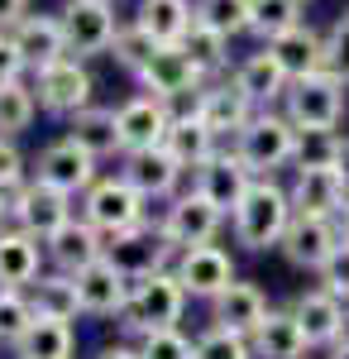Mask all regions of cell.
Returning <instances> with one entry per match:
<instances>
[{"label":"cell","mask_w":349,"mask_h":359,"mask_svg":"<svg viewBox=\"0 0 349 359\" xmlns=\"http://www.w3.org/2000/svg\"><path fill=\"white\" fill-rule=\"evenodd\" d=\"M292 221H296V211H292L287 187H282L278 177H259V182L244 192V201L235 206L230 235H235V245L249 249V254H268V249L282 245V235H287Z\"/></svg>","instance_id":"6da1fadb"},{"label":"cell","mask_w":349,"mask_h":359,"mask_svg":"<svg viewBox=\"0 0 349 359\" xmlns=\"http://www.w3.org/2000/svg\"><path fill=\"white\" fill-rule=\"evenodd\" d=\"M187 302H191L187 287L177 283L172 269L149 273V278H139V283H130V302H125V311H120V326H125L130 340L144 335V331H167V326L182 321Z\"/></svg>","instance_id":"7a4b0ae2"},{"label":"cell","mask_w":349,"mask_h":359,"mask_svg":"<svg viewBox=\"0 0 349 359\" xmlns=\"http://www.w3.org/2000/svg\"><path fill=\"white\" fill-rule=\"evenodd\" d=\"M230 144H235V154L249 163L254 177H278V172L292 168V158H296V125L273 106V111L254 115Z\"/></svg>","instance_id":"3957f363"},{"label":"cell","mask_w":349,"mask_h":359,"mask_svg":"<svg viewBox=\"0 0 349 359\" xmlns=\"http://www.w3.org/2000/svg\"><path fill=\"white\" fill-rule=\"evenodd\" d=\"M278 111L287 115L296 130H340V120L349 111V82H340L325 67L311 72V77H296Z\"/></svg>","instance_id":"277c9868"},{"label":"cell","mask_w":349,"mask_h":359,"mask_svg":"<svg viewBox=\"0 0 349 359\" xmlns=\"http://www.w3.org/2000/svg\"><path fill=\"white\" fill-rule=\"evenodd\" d=\"M72 201L77 196H67V192H57V187H48V182H39V177H29L25 187L5 201V211H10V225L15 230H25V235H34L43 245V240H53L57 230L77 216Z\"/></svg>","instance_id":"5b68a950"},{"label":"cell","mask_w":349,"mask_h":359,"mask_svg":"<svg viewBox=\"0 0 349 359\" xmlns=\"http://www.w3.org/2000/svg\"><path fill=\"white\" fill-rule=\"evenodd\" d=\"M106 259L130 278V283H139V278H149V273L172 269V264H177V249L167 245V235H163L153 221H144V225H135V230L106 235Z\"/></svg>","instance_id":"8992f818"},{"label":"cell","mask_w":349,"mask_h":359,"mask_svg":"<svg viewBox=\"0 0 349 359\" xmlns=\"http://www.w3.org/2000/svg\"><path fill=\"white\" fill-rule=\"evenodd\" d=\"M91 91H96V82H91V72H86V62H81V57H57V62H48V67H39V72H34L39 111L62 115V120H72L77 111L96 106V101H91Z\"/></svg>","instance_id":"52a82bcc"},{"label":"cell","mask_w":349,"mask_h":359,"mask_svg":"<svg viewBox=\"0 0 349 359\" xmlns=\"http://www.w3.org/2000/svg\"><path fill=\"white\" fill-rule=\"evenodd\" d=\"M81 216L101 235H120V230H135L149 221V201L115 172V177H96V187L81 196Z\"/></svg>","instance_id":"ba28073f"},{"label":"cell","mask_w":349,"mask_h":359,"mask_svg":"<svg viewBox=\"0 0 349 359\" xmlns=\"http://www.w3.org/2000/svg\"><path fill=\"white\" fill-rule=\"evenodd\" d=\"M220 225H225V216H220L196 187H191V192H177L158 216V230L167 235V245L177 249V254H182V249H196V245H215Z\"/></svg>","instance_id":"9c48e42d"},{"label":"cell","mask_w":349,"mask_h":359,"mask_svg":"<svg viewBox=\"0 0 349 359\" xmlns=\"http://www.w3.org/2000/svg\"><path fill=\"white\" fill-rule=\"evenodd\" d=\"M254 182H259V177H254V172H249V163L235 154V144H225L215 158H206V163L191 172V187L206 196V201H211L225 221L235 216V206L244 201V192H249Z\"/></svg>","instance_id":"30bf717a"},{"label":"cell","mask_w":349,"mask_h":359,"mask_svg":"<svg viewBox=\"0 0 349 359\" xmlns=\"http://www.w3.org/2000/svg\"><path fill=\"white\" fill-rule=\"evenodd\" d=\"M340 245H345V235H340V221H335V216H296V221L287 225L278 254H282L292 269H301V273H321Z\"/></svg>","instance_id":"8fae6325"},{"label":"cell","mask_w":349,"mask_h":359,"mask_svg":"<svg viewBox=\"0 0 349 359\" xmlns=\"http://www.w3.org/2000/svg\"><path fill=\"white\" fill-rule=\"evenodd\" d=\"M62 34H67V53L72 57H101L115 43V5L110 0H67L62 10Z\"/></svg>","instance_id":"7c38bea8"},{"label":"cell","mask_w":349,"mask_h":359,"mask_svg":"<svg viewBox=\"0 0 349 359\" xmlns=\"http://www.w3.org/2000/svg\"><path fill=\"white\" fill-rule=\"evenodd\" d=\"M96 163L101 158H91L86 149H81L77 139H53L43 154H39V163H34V177L39 182H48V187H57V192H67V196H86L91 187H96Z\"/></svg>","instance_id":"4fadbf2b"},{"label":"cell","mask_w":349,"mask_h":359,"mask_svg":"<svg viewBox=\"0 0 349 359\" xmlns=\"http://www.w3.org/2000/svg\"><path fill=\"white\" fill-rule=\"evenodd\" d=\"M177 283L187 287V297H201V302H215L230 283H235V259L225 245H196V249H182L177 264H172Z\"/></svg>","instance_id":"5bb4252c"},{"label":"cell","mask_w":349,"mask_h":359,"mask_svg":"<svg viewBox=\"0 0 349 359\" xmlns=\"http://www.w3.org/2000/svg\"><path fill=\"white\" fill-rule=\"evenodd\" d=\"M135 82H139V91H144V96H153V101H172V96H182V91L206 86L211 77H206V72L187 57L182 43H163L158 53L144 62V72H139Z\"/></svg>","instance_id":"9a60e30c"},{"label":"cell","mask_w":349,"mask_h":359,"mask_svg":"<svg viewBox=\"0 0 349 359\" xmlns=\"http://www.w3.org/2000/svg\"><path fill=\"white\" fill-rule=\"evenodd\" d=\"M292 316L301 321L311 350H330V345H340V340L349 335V306L340 302L335 292H325L321 283L292 297Z\"/></svg>","instance_id":"2e32d148"},{"label":"cell","mask_w":349,"mask_h":359,"mask_svg":"<svg viewBox=\"0 0 349 359\" xmlns=\"http://www.w3.org/2000/svg\"><path fill=\"white\" fill-rule=\"evenodd\" d=\"M120 177L144 201H172L177 182H182V168L167 149H139V154H120Z\"/></svg>","instance_id":"e0dca14e"},{"label":"cell","mask_w":349,"mask_h":359,"mask_svg":"<svg viewBox=\"0 0 349 359\" xmlns=\"http://www.w3.org/2000/svg\"><path fill=\"white\" fill-rule=\"evenodd\" d=\"M287 196L296 216H340L349 182L340 177V168H292Z\"/></svg>","instance_id":"ac0fdd59"},{"label":"cell","mask_w":349,"mask_h":359,"mask_svg":"<svg viewBox=\"0 0 349 359\" xmlns=\"http://www.w3.org/2000/svg\"><path fill=\"white\" fill-rule=\"evenodd\" d=\"M43 254H48V264H53L57 273H81L96 259H106V235L86 221V216H72L53 240H43Z\"/></svg>","instance_id":"d6986e66"},{"label":"cell","mask_w":349,"mask_h":359,"mask_svg":"<svg viewBox=\"0 0 349 359\" xmlns=\"http://www.w3.org/2000/svg\"><path fill=\"white\" fill-rule=\"evenodd\" d=\"M115 120H120V149H125V154H139V149H163L167 125H172L167 106H163V101H153V96H130L125 106H115Z\"/></svg>","instance_id":"ffe728a7"},{"label":"cell","mask_w":349,"mask_h":359,"mask_svg":"<svg viewBox=\"0 0 349 359\" xmlns=\"http://www.w3.org/2000/svg\"><path fill=\"white\" fill-rule=\"evenodd\" d=\"M268 311H273V306H268V297H264V287L235 278V283H230V287L211 302V326L235 331V335H254L259 326H264V316H268Z\"/></svg>","instance_id":"44dd1931"},{"label":"cell","mask_w":349,"mask_h":359,"mask_svg":"<svg viewBox=\"0 0 349 359\" xmlns=\"http://www.w3.org/2000/svg\"><path fill=\"white\" fill-rule=\"evenodd\" d=\"M72 278H77V292H81V316H120L130 302V278L110 259H96L91 269H81Z\"/></svg>","instance_id":"7402d4cb"},{"label":"cell","mask_w":349,"mask_h":359,"mask_svg":"<svg viewBox=\"0 0 349 359\" xmlns=\"http://www.w3.org/2000/svg\"><path fill=\"white\" fill-rule=\"evenodd\" d=\"M235 77V86H240L244 96L259 106V111H273V106H282V96H287V86H292V77L282 72V62L268 53V48H259V53H249L230 72Z\"/></svg>","instance_id":"603a6c76"},{"label":"cell","mask_w":349,"mask_h":359,"mask_svg":"<svg viewBox=\"0 0 349 359\" xmlns=\"http://www.w3.org/2000/svg\"><path fill=\"white\" fill-rule=\"evenodd\" d=\"M254 359H306L311 355V340L301 331V321L292 316V306H273L264 316V326L249 335Z\"/></svg>","instance_id":"cb8c5ba5"},{"label":"cell","mask_w":349,"mask_h":359,"mask_svg":"<svg viewBox=\"0 0 349 359\" xmlns=\"http://www.w3.org/2000/svg\"><path fill=\"white\" fill-rule=\"evenodd\" d=\"M278 62H282V72L287 77H311V72H321L325 67V29H316V25H301L296 29H287V34H278L273 43H264Z\"/></svg>","instance_id":"d4e9b609"},{"label":"cell","mask_w":349,"mask_h":359,"mask_svg":"<svg viewBox=\"0 0 349 359\" xmlns=\"http://www.w3.org/2000/svg\"><path fill=\"white\" fill-rule=\"evenodd\" d=\"M43 245L25 235V230H15V225H5L0 230V287H34L39 278H43Z\"/></svg>","instance_id":"484cf974"},{"label":"cell","mask_w":349,"mask_h":359,"mask_svg":"<svg viewBox=\"0 0 349 359\" xmlns=\"http://www.w3.org/2000/svg\"><path fill=\"white\" fill-rule=\"evenodd\" d=\"M259 115V106L244 96L240 86H235V77H225V82H206V96H201V120L211 125L220 139H235Z\"/></svg>","instance_id":"4316f807"},{"label":"cell","mask_w":349,"mask_h":359,"mask_svg":"<svg viewBox=\"0 0 349 359\" xmlns=\"http://www.w3.org/2000/svg\"><path fill=\"white\" fill-rule=\"evenodd\" d=\"M10 34H15V43H20V53H25L29 72L48 67L57 57H72L67 53V34H62V15H25Z\"/></svg>","instance_id":"83f0119b"},{"label":"cell","mask_w":349,"mask_h":359,"mask_svg":"<svg viewBox=\"0 0 349 359\" xmlns=\"http://www.w3.org/2000/svg\"><path fill=\"white\" fill-rule=\"evenodd\" d=\"M163 149L177 158L182 172H196L206 158H215V154L225 149V139L215 135L206 120H172V125H167V139H163Z\"/></svg>","instance_id":"f1b7e54d"},{"label":"cell","mask_w":349,"mask_h":359,"mask_svg":"<svg viewBox=\"0 0 349 359\" xmlns=\"http://www.w3.org/2000/svg\"><path fill=\"white\" fill-rule=\"evenodd\" d=\"M67 139H77L81 149L91 158H101V163L115 158V154H125L120 149V120H115L110 106H86V111H77L67 120Z\"/></svg>","instance_id":"f546056e"},{"label":"cell","mask_w":349,"mask_h":359,"mask_svg":"<svg viewBox=\"0 0 349 359\" xmlns=\"http://www.w3.org/2000/svg\"><path fill=\"white\" fill-rule=\"evenodd\" d=\"M135 25L149 29L158 43H182L187 29L196 25V5L191 0H139Z\"/></svg>","instance_id":"4dcf8cb0"},{"label":"cell","mask_w":349,"mask_h":359,"mask_svg":"<svg viewBox=\"0 0 349 359\" xmlns=\"http://www.w3.org/2000/svg\"><path fill=\"white\" fill-rule=\"evenodd\" d=\"M72 350H77L72 321H53V316H39L15 340V359H72Z\"/></svg>","instance_id":"1f68e13d"},{"label":"cell","mask_w":349,"mask_h":359,"mask_svg":"<svg viewBox=\"0 0 349 359\" xmlns=\"http://www.w3.org/2000/svg\"><path fill=\"white\" fill-rule=\"evenodd\" d=\"M29 297L39 306V316H53V321H77L81 316V292H77V278L72 273H43L34 287H29Z\"/></svg>","instance_id":"d6a6232c"},{"label":"cell","mask_w":349,"mask_h":359,"mask_svg":"<svg viewBox=\"0 0 349 359\" xmlns=\"http://www.w3.org/2000/svg\"><path fill=\"white\" fill-rule=\"evenodd\" d=\"M249 34L259 39V43H273L278 34H287L306 20V5L301 0H249Z\"/></svg>","instance_id":"836d02e7"},{"label":"cell","mask_w":349,"mask_h":359,"mask_svg":"<svg viewBox=\"0 0 349 359\" xmlns=\"http://www.w3.org/2000/svg\"><path fill=\"white\" fill-rule=\"evenodd\" d=\"M182 48H187V57L201 67V72H206V77H215V72H225V67H230V39H225L220 29L201 25V20L187 29Z\"/></svg>","instance_id":"e575fe53"},{"label":"cell","mask_w":349,"mask_h":359,"mask_svg":"<svg viewBox=\"0 0 349 359\" xmlns=\"http://www.w3.org/2000/svg\"><path fill=\"white\" fill-rule=\"evenodd\" d=\"M34 115H39V96H34V86L15 82V86H0V135L5 139H20L34 125Z\"/></svg>","instance_id":"d590c367"},{"label":"cell","mask_w":349,"mask_h":359,"mask_svg":"<svg viewBox=\"0 0 349 359\" xmlns=\"http://www.w3.org/2000/svg\"><path fill=\"white\" fill-rule=\"evenodd\" d=\"M158 48H163L158 39L130 20V25H120V34H115V43H110V57H115L125 72H135V77H139V72H144V62L158 53Z\"/></svg>","instance_id":"8d00e7d4"},{"label":"cell","mask_w":349,"mask_h":359,"mask_svg":"<svg viewBox=\"0 0 349 359\" xmlns=\"http://www.w3.org/2000/svg\"><path fill=\"white\" fill-rule=\"evenodd\" d=\"M340 130H296V158L292 168H335L340 163Z\"/></svg>","instance_id":"74e56055"},{"label":"cell","mask_w":349,"mask_h":359,"mask_svg":"<svg viewBox=\"0 0 349 359\" xmlns=\"http://www.w3.org/2000/svg\"><path fill=\"white\" fill-rule=\"evenodd\" d=\"M34 321H39V306H34V297L25 287H0V340L15 345Z\"/></svg>","instance_id":"f35d334b"},{"label":"cell","mask_w":349,"mask_h":359,"mask_svg":"<svg viewBox=\"0 0 349 359\" xmlns=\"http://www.w3.org/2000/svg\"><path fill=\"white\" fill-rule=\"evenodd\" d=\"M249 0H196V20L201 25L220 29L225 39H240V34H249Z\"/></svg>","instance_id":"ab89813d"},{"label":"cell","mask_w":349,"mask_h":359,"mask_svg":"<svg viewBox=\"0 0 349 359\" xmlns=\"http://www.w3.org/2000/svg\"><path fill=\"white\" fill-rule=\"evenodd\" d=\"M144 359H196V340L177 331V326H167V331H144L130 340Z\"/></svg>","instance_id":"60d3db41"},{"label":"cell","mask_w":349,"mask_h":359,"mask_svg":"<svg viewBox=\"0 0 349 359\" xmlns=\"http://www.w3.org/2000/svg\"><path fill=\"white\" fill-rule=\"evenodd\" d=\"M196 359H254V345H249V335L206 326L196 335Z\"/></svg>","instance_id":"b9f144b4"},{"label":"cell","mask_w":349,"mask_h":359,"mask_svg":"<svg viewBox=\"0 0 349 359\" xmlns=\"http://www.w3.org/2000/svg\"><path fill=\"white\" fill-rule=\"evenodd\" d=\"M325 72H335L340 82H349V5L325 29Z\"/></svg>","instance_id":"7bdbcfd3"},{"label":"cell","mask_w":349,"mask_h":359,"mask_svg":"<svg viewBox=\"0 0 349 359\" xmlns=\"http://www.w3.org/2000/svg\"><path fill=\"white\" fill-rule=\"evenodd\" d=\"M25 182H29V172H25V154H20V144L0 135V196L10 201Z\"/></svg>","instance_id":"ee69618b"},{"label":"cell","mask_w":349,"mask_h":359,"mask_svg":"<svg viewBox=\"0 0 349 359\" xmlns=\"http://www.w3.org/2000/svg\"><path fill=\"white\" fill-rule=\"evenodd\" d=\"M316 278H321V287H325V292H335V297H340V302L349 306V240H345L340 249H335V254H330V264H325V269H321Z\"/></svg>","instance_id":"f6af8a7d"},{"label":"cell","mask_w":349,"mask_h":359,"mask_svg":"<svg viewBox=\"0 0 349 359\" xmlns=\"http://www.w3.org/2000/svg\"><path fill=\"white\" fill-rule=\"evenodd\" d=\"M25 72H29V62H25V53H20V43H15V34L0 29V86L25 82Z\"/></svg>","instance_id":"bcb514c9"},{"label":"cell","mask_w":349,"mask_h":359,"mask_svg":"<svg viewBox=\"0 0 349 359\" xmlns=\"http://www.w3.org/2000/svg\"><path fill=\"white\" fill-rule=\"evenodd\" d=\"M29 15V0H0V29H15Z\"/></svg>","instance_id":"7dc6e473"},{"label":"cell","mask_w":349,"mask_h":359,"mask_svg":"<svg viewBox=\"0 0 349 359\" xmlns=\"http://www.w3.org/2000/svg\"><path fill=\"white\" fill-rule=\"evenodd\" d=\"M96 359H144V355H139L135 345H106V350H101Z\"/></svg>","instance_id":"c3c4849f"},{"label":"cell","mask_w":349,"mask_h":359,"mask_svg":"<svg viewBox=\"0 0 349 359\" xmlns=\"http://www.w3.org/2000/svg\"><path fill=\"white\" fill-rule=\"evenodd\" d=\"M335 168H340V177L349 182V135H345V144H340V163H335Z\"/></svg>","instance_id":"681fc988"},{"label":"cell","mask_w":349,"mask_h":359,"mask_svg":"<svg viewBox=\"0 0 349 359\" xmlns=\"http://www.w3.org/2000/svg\"><path fill=\"white\" fill-rule=\"evenodd\" d=\"M325 355H330V359H349V335H345V340H340V345H330Z\"/></svg>","instance_id":"f907efd6"},{"label":"cell","mask_w":349,"mask_h":359,"mask_svg":"<svg viewBox=\"0 0 349 359\" xmlns=\"http://www.w3.org/2000/svg\"><path fill=\"white\" fill-rule=\"evenodd\" d=\"M335 221H340V235L349 240V196H345V206H340V216H335Z\"/></svg>","instance_id":"816d5d0a"},{"label":"cell","mask_w":349,"mask_h":359,"mask_svg":"<svg viewBox=\"0 0 349 359\" xmlns=\"http://www.w3.org/2000/svg\"><path fill=\"white\" fill-rule=\"evenodd\" d=\"M10 225V211H5V196H0V230Z\"/></svg>","instance_id":"f5cc1de1"},{"label":"cell","mask_w":349,"mask_h":359,"mask_svg":"<svg viewBox=\"0 0 349 359\" xmlns=\"http://www.w3.org/2000/svg\"><path fill=\"white\" fill-rule=\"evenodd\" d=\"M301 5H311V0H301Z\"/></svg>","instance_id":"db71d44e"}]
</instances>
